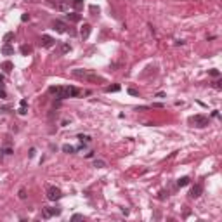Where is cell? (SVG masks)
Masks as SVG:
<instances>
[{
    "mask_svg": "<svg viewBox=\"0 0 222 222\" xmlns=\"http://www.w3.org/2000/svg\"><path fill=\"white\" fill-rule=\"evenodd\" d=\"M49 92L54 94L57 99H68V97H76L80 94V90L73 85H68V87H50Z\"/></svg>",
    "mask_w": 222,
    "mask_h": 222,
    "instance_id": "6da1fadb",
    "label": "cell"
},
{
    "mask_svg": "<svg viewBox=\"0 0 222 222\" xmlns=\"http://www.w3.org/2000/svg\"><path fill=\"white\" fill-rule=\"evenodd\" d=\"M189 123L193 125V127L203 129V127L208 125V116H205V115H195V116H191L189 118Z\"/></svg>",
    "mask_w": 222,
    "mask_h": 222,
    "instance_id": "7a4b0ae2",
    "label": "cell"
},
{
    "mask_svg": "<svg viewBox=\"0 0 222 222\" xmlns=\"http://www.w3.org/2000/svg\"><path fill=\"white\" fill-rule=\"evenodd\" d=\"M61 196H63V193H61L59 187H56V186H49V187H47V198H49L50 201L61 200Z\"/></svg>",
    "mask_w": 222,
    "mask_h": 222,
    "instance_id": "3957f363",
    "label": "cell"
},
{
    "mask_svg": "<svg viewBox=\"0 0 222 222\" xmlns=\"http://www.w3.org/2000/svg\"><path fill=\"white\" fill-rule=\"evenodd\" d=\"M43 219H50V217L54 215H59L61 213V208H52V206H47V208H43Z\"/></svg>",
    "mask_w": 222,
    "mask_h": 222,
    "instance_id": "277c9868",
    "label": "cell"
},
{
    "mask_svg": "<svg viewBox=\"0 0 222 222\" xmlns=\"http://www.w3.org/2000/svg\"><path fill=\"white\" fill-rule=\"evenodd\" d=\"M201 193H203V184H195L189 191V196L191 198H200Z\"/></svg>",
    "mask_w": 222,
    "mask_h": 222,
    "instance_id": "5b68a950",
    "label": "cell"
},
{
    "mask_svg": "<svg viewBox=\"0 0 222 222\" xmlns=\"http://www.w3.org/2000/svg\"><path fill=\"white\" fill-rule=\"evenodd\" d=\"M40 43H42V47H47V49H49V47H52V45L56 43V40L52 37H49V35H43Z\"/></svg>",
    "mask_w": 222,
    "mask_h": 222,
    "instance_id": "8992f818",
    "label": "cell"
},
{
    "mask_svg": "<svg viewBox=\"0 0 222 222\" xmlns=\"http://www.w3.org/2000/svg\"><path fill=\"white\" fill-rule=\"evenodd\" d=\"M90 30H92V28H90V24H83V26L80 28V37L83 38V40H87V38L90 37Z\"/></svg>",
    "mask_w": 222,
    "mask_h": 222,
    "instance_id": "52a82bcc",
    "label": "cell"
},
{
    "mask_svg": "<svg viewBox=\"0 0 222 222\" xmlns=\"http://www.w3.org/2000/svg\"><path fill=\"white\" fill-rule=\"evenodd\" d=\"M83 80H89V82H101V83H103L104 78H103V76H99V75H94V73H90V71H87V75H85V78H83Z\"/></svg>",
    "mask_w": 222,
    "mask_h": 222,
    "instance_id": "ba28073f",
    "label": "cell"
},
{
    "mask_svg": "<svg viewBox=\"0 0 222 222\" xmlns=\"http://www.w3.org/2000/svg\"><path fill=\"white\" fill-rule=\"evenodd\" d=\"M66 28H68V26H66L63 21H59V19H57V21H54V30H56L57 33H64V31H66Z\"/></svg>",
    "mask_w": 222,
    "mask_h": 222,
    "instance_id": "9c48e42d",
    "label": "cell"
},
{
    "mask_svg": "<svg viewBox=\"0 0 222 222\" xmlns=\"http://www.w3.org/2000/svg\"><path fill=\"white\" fill-rule=\"evenodd\" d=\"M2 54H4V56H12V54H14V47L9 45V43L2 45Z\"/></svg>",
    "mask_w": 222,
    "mask_h": 222,
    "instance_id": "30bf717a",
    "label": "cell"
},
{
    "mask_svg": "<svg viewBox=\"0 0 222 222\" xmlns=\"http://www.w3.org/2000/svg\"><path fill=\"white\" fill-rule=\"evenodd\" d=\"M56 7H57L59 11H68V9H70V2H68V0H59V2L56 4Z\"/></svg>",
    "mask_w": 222,
    "mask_h": 222,
    "instance_id": "8fae6325",
    "label": "cell"
},
{
    "mask_svg": "<svg viewBox=\"0 0 222 222\" xmlns=\"http://www.w3.org/2000/svg\"><path fill=\"white\" fill-rule=\"evenodd\" d=\"M71 75L76 76V78H82V80H83V78H85V75H87V71H85V70H78V68H76V70L71 71Z\"/></svg>",
    "mask_w": 222,
    "mask_h": 222,
    "instance_id": "7c38bea8",
    "label": "cell"
},
{
    "mask_svg": "<svg viewBox=\"0 0 222 222\" xmlns=\"http://www.w3.org/2000/svg\"><path fill=\"white\" fill-rule=\"evenodd\" d=\"M66 17L70 19V21H73V23H78L82 19V16L78 14V12H71V14H66Z\"/></svg>",
    "mask_w": 222,
    "mask_h": 222,
    "instance_id": "4fadbf2b",
    "label": "cell"
},
{
    "mask_svg": "<svg viewBox=\"0 0 222 222\" xmlns=\"http://www.w3.org/2000/svg\"><path fill=\"white\" fill-rule=\"evenodd\" d=\"M33 52V47L31 45H26V43H24V45H21V54L23 56H30Z\"/></svg>",
    "mask_w": 222,
    "mask_h": 222,
    "instance_id": "5bb4252c",
    "label": "cell"
},
{
    "mask_svg": "<svg viewBox=\"0 0 222 222\" xmlns=\"http://www.w3.org/2000/svg\"><path fill=\"white\" fill-rule=\"evenodd\" d=\"M19 115H26L28 113V109H26V106H28V101L26 99H21V103H19Z\"/></svg>",
    "mask_w": 222,
    "mask_h": 222,
    "instance_id": "9a60e30c",
    "label": "cell"
},
{
    "mask_svg": "<svg viewBox=\"0 0 222 222\" xmlns=\"http://www.w3.org/2000/svg\"><path fill=\"white\" fill-rule=\"evenodd\" d=\"M12 68H14V64H12L11 61H5V63H2V70L5 71V73H11Z\"/></svg>",
    "mask_w": 222,
    "mask_h": 222,
    "instance_id": "2e32d148",
    "label": "cell"
},
{
    "mask_svg": "<svg viewBox=\"0 0 222 222\" xmlns=\"http://www.w3.org/2000/svg\"><path fill=\"white\" fill-rule=\"evenodd\" d=\"M71 5L75 11H80L82 7H83V0H71Z\"/></svg>",
    "mask_w": 222,
    "mask_h": 222,
    "instance_id": "e0dca14e",
    "label": "cell"
},
{
    "mask_svg": "<svg viewBox=\"0 0 222 222\" xmlns=\"http://www.w3.org/2000/svg\"><path fill=\"white\" fill-rule=\"evenodd\" d=\"M189 184V177H180L179 180H177V186L179 187H184V186H187Z\"/></svg>",
    "mask_w": 222,
    "mask_h": 222,
    "instance_id": "ac0fdd59",
    "label": "cell"
},
{
    "mask_svg": "<svg viewBox=\"0 0 222 222\" xmlns=\"http://www.w3.org/2000/svg\"><path fill=\"white\" fill-rule=\"evenodd\" d=\"M78 139H80L82 144H87V142L92 141V137H90V136H83V134H80V136H78Z\"/></svg>",
    "mask_w": 222,
    "mask_h": 222,
    "instance_id": "d6986e66",
    "label": "cell"
},
{
    "mask_svg": "<svg viewBox=\"0 0 222 222\" xmlns=\"http://www.w3.org/2000/svg\"><path fill=\"white\" fill-rule=\"evenodd\" d=\"M63 151L64 153H68V155H71V153H75L76 149L73 146H70V144H64V146H63Z\"/></svg>",
    "mask_w": 222,
    "mask_h": 222,
    "instance_id": "ffe728a7",
    "label": "cell"
},
{
    "mask_svg": "<svg viewBox=\"0 0 222 222\" xmlns=\"http://www.w3.org/2000/svg\"><path fill=\"white\" fill-rule=\"evenodd\" d=\"M12 38H14V31H9V33H5V35H4V42L9 43Z\"/></svg>",
    "mask_w": 222,
    "mask_h": 222,
    "instance_id": "44dd1931",
    "label": "cell"
},
{
    "mask_svg": "<svg viewBox=\"0 0 222 222\" xmlns=\"http://www.w3.org/2000/svg\"><path fill=\"white\" fill-rule=\"evenodd\" d=\"M94 167L96 168H104L106 167V162H104V160H96V162H94Z\"/></svg>",
    "mask_w": 222,
    "mask_h": 222,
    "instance_id": "7402d4cb",
    "label": "cell"
},
{
    "mask_svg": "<svg viewBox=\"0 0 222 222\" xmlns=\"http://www.w3.org/2000/svg\"><path fill=\"white\" fill-rule=\"evenodd\" d=\"M120 90V85H109L106 87V92H118Z\"/></svg>",
    "mask_w": 222,
    "mask_h": 222,
    "instance_id": "603a6c76",
    "label": "cell"
},
{
    "mask_svg": "<svg viewBox=\"0 0 222 222\" xmlns=\"http://www.w3.org/2000/svg\"><path fill=\"white\" fill-rule=\"evenodd\" d=\"M70 45H68V43H63V45H61V52H70Z\"/></svg>",
    "mask_w": 222,
    "mask_h": 222,
    "instance_id": "cb8c5ba5",
    "label": "cell"
},
{
    "mask_svg": "<svg viewBox=\"0 0 222 222\" xmlns=\"http://www.w3.org/2000/svg\"><path fill=\"white\" fill-rule=\"evenodd\" d=\"M82 219H83V215H80V213H75L71 217V220H82Z\"/></svg>",
    "mask_w": 222,
    "mask_h": 222,
    "instance_id": "d4e9b609",
    "label": "cell"
},
{
    "mask_svg": "<svg viewBox=\"0 0 222 222\" xmlns=\"http://www.w3.org/2000/svg\"><path fill=\"white\" fill-rule=\"evenodd\" d=\"M28 19H30V14H28V12H24V14L21 16V21H23V23H26Z\"/></svg>",
    "mask_w": 222,
    "mask_h": 222,
    "instance_id": "484cf974",
    "label": "cell"
},
{
    "mask_svg": "<svg viewBox=\"0 0 222 222\" xmlns=\"http://www.w3.org/2000/svg\"><path fill=\"white\" fill-rule=\"evenodd\" d=\"M90 12H92V14H99V7H96V5H90Z\"/></svg>",
    "mask_w": 222,
    "mask_h": 222,
    "instance_id": "4316f807",
    "label": "cell"
},
{
    "mask_svg": "<svg viewBox=\"0 0 222 222\" xmlns=\"http://www.w3.org/2000/svg\"><path fill=\"white\" fill-rule=\"evenodd\" d=\"M208 73H210V76H215V78H217V76H219V75H220V73H219V71H217V70H210V71H208Z\"/></svg>",
    "mask_w": 222,
    "mask_h": 222,
    "instance_id": "83f0119b",
    "label": "cell"
},
{
    "mask_svg": "<svg viewBox=\"0 0 222 222\" xmlns=\"http://www.w3.org/2000/svg\"><path fill=\"white\" fill-rule=\"evenodd\" d=\"M129 94H130V96H139V92H137L136 89H132V87L129 89Z\"/></svg>",
    "mask_w": 222,
    "mask_h": 222,
    "instance_id": "f1b7e54d",
    "label": "cell"
},
{
    "mask_svg": "<svg viewBox=\"0 0 222 222\" xmlns=\"http://www.w3.org/2000/svg\"><path fill=\"white\" fill-rule=\"evenodd\" d=\"M19 198H21V200H24V198H26V191H24V189L19 191Z\"/></svg>",
    "mask_w": 222,
    "mask_h": 222,
    "instance_id": "f546056e",
    "label": "cell"
},
{
    "mask_svg": "<svg viewBox=\"0 0 222 222\" xmlns=\"http://www.w3.org/2000/svg\"><path fill=\"white\" fill-rule=\"evenodd\" d=\"M215 89H219V90L222 89V82H220V80H217V82H215Z\"/></svg>",
    "mask_w": 222,
    "mask_h": 222,
    "instance_id": "4dcf8cb0",
    "label": "cell"
},
{
    "mask_svg": "<svg viewBox=\"0 0 222 222\" xmlns=\"http://www.w3.org/2000/svg\"><path fill=\"white\" fill-rule=\"evenodd\" d=\"M0 90H4V76L0 75Z\"/></svg>",
    "mask_w": 222,
    "mask_h": 222,
    "instance_id": "1f68e13d",
    "label": "cell"
},
{
    "mask_svg": "<svg viewBox=\"0 0 222 222\" xmlns=\"http://www.w3.org/2000/svg\"><path fill=\"white\" fill-rule=\"evenodd\" d=\"M0 97H2V99H7V94H5V90H0Z\"/></svg>",
    "mask_w": 222,
    "mask_h": 222,
    "instance_id": "d6a6232c",
    "label": "cell"
},
{
    "mask_svg": "<svg viewBox=\"0 0 222 222\" xmlns=\"http://www.w3.org/2000/svg\"><path fill=\"white\" fill-rule=\"evenodd\" d=\"M165 195H167V193H165V191H162V193H160V200H165Z\"/></svg>",
    "mask_w": 222,
    "mask_h": 222,
    "instance_id": "836d02e7",
    "label": "cell"
}]
</instances>
